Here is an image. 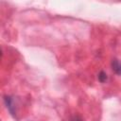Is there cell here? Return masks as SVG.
<instances>
[{
	"label": "cell",
	"instance_id": "cell-2",
	"mask_svg": "<svg viewBox=\"0 0 121 121\" xmlns=\"http://www.w3.org/2000/svg\"><path fill=\"white\" fill-rule=\"evenodd\" d=\"M112 69L115 74L121 76V62L118 60L113 59L112 60Z\"/></svg>",
	"mask_w": 121,
	"mask_h": 121
},
{
	"label": "cell",
	"instance_id": "cell-4",
	"mask_svg": "<svg viewBox=\"0 0 121 121\" xmlns=\"http://www.w3.org/2000/svg\"><path fill=\"white\" fill-rule=\"evenodd\" d=\"M71 121H83V120H82V118H81L80 116L75 115V116H73V117L71 118Z\"/></svg>",
	"mask_w": 121,
	"mask_h": 121
},
{
	"label": "cell",
	"instance_id": "cell-3",
	"mask_svg": "<svg viewBox=\"0 0 121 121\" xmlns=\"http://www.w3.org/2000/svg\"><path fill=\"white\" fill-rule=\"evenodd\" d=\"M107 78H108V77H107V74L104 72V71H101L99 74H98V80L100 81V82H105L106 80H107Z\"/></svg>",
	"mask_w": 121,
	"mask_h": 121
},
{
	"label": "cell",
	"instance_id": "cell-1",
	"mask_svg": "<svg viewBox=\"0 0 121 121\" xmlns=\"http://www.w3.org/2000/svg\"><path fill=\"white\" fill-rule=\"evenodd\" d=\"M4 101H5V104L8 108V110L9 111V112L12 115H15V99H14V97H12L10 95H5Z\"/></svg>",
	"mask_w": 121,
	"mask_h": 121
}]
</instances>
